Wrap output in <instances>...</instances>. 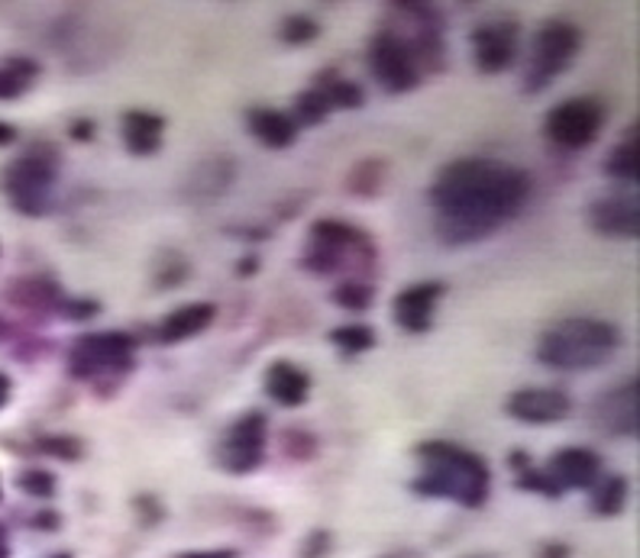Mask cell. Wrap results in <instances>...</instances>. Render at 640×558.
I'll return each instance as SVG.
<instances>
[{
    "label": "cell",
    "instance_id": "obj_2",
    "mask_svg": "<svg viewBox=\"0 0 640 558\" xmlns=\"http://www.w3.org/2000/svg\"><path fill=\"white\" fill-rule=\"evenodd\" d=\"M421 471L414 478V491L437 500H453L460 507H482L492 491V471L482 456L460 442L427 439L414 449Z\"/></svg>",
    "mask_w": 640,
    "mask_h": 558
},
{
    "label": "cell",
    "instance_id": "obj_32",
    "mask_svg": "<svg viewBox=\"0 0 640 558\" xmlns=\"http://www.w3.org/2000/svg\"><path fill=\"white\" fill-rule=\"evenodd\" d=\"M17 488L23 494H30V497H42V500H49L52 494H56V478L49 475V471H23L20 478H17Z\"/></svg>",
    "mask_w": 640,
    "mask_h": 558
},
{
    "label": "cell",
    "instance_id": "obj_6",
    "mask_svg": "<svg viewBox=\"0 0 640 558\" xmlns=\"http://www.w3.org/2000/svg\"><path fill=\"white\" fill-rule=\"evenodd\" d=\"M56 181H59V152L49 142H39L30 152L17 156L0 171V191L10 207L23 217H46L56 203Z\"/></svg>",
    "mask_w": 640,
    "mask_h": 558
},
{
    "label": "cell",
    "instance_id": "obj_21",
    "mask_svg": "<svg viewBox=\"0 0 640 558\" xmlns=\"http://www.w3.org/2000/svg\"><path fill=\"white\" fill-rule=\"evenodd\" d=\"M217 320V307L214 303H185L178 310H171L169 317H163V323L156 329V339L163 346H178V342H188L195 336H201L204 329L214 327Z\"/></svg>",
    "mask_w": 640,
    "mask_h": 558
},
{
    "label": "cell",
    "instance_id": "obj_38",
    "mask_svg": "<svg viewBox=\"0 0 640 558\" xmlns=\"http://www.w3.org/2000/svg\"><path fill=\"white\" fill-rule=\"evenodd\" d=\"M17 136H20L17 127H10V123H3V120H0V149L13 146V142H17Z\"/></svg>",
    "mask_w": 640,
    "mask_h": 558
},
{
    "label": "cell",
    "instance_id": "obj_20",
    "mask_svg": "<svg viewBox=\"0 0 640 558\" xmlns=\"http://www.w3.org/2000/svg\"><path fill=\"white\" fill-rule=\"evenodd\" d=\"M246 130L256 142H263L266 149H292L298 142V123L288 110H275V107H253L246 110Z\"/></svg>",
    "mask_w": 640,
    "mask_h": 558
},
{
    "label": "cell",
    "instance_id": "obj_23",
    "mask_svg": "<svg viewBox=\"0 0 640 558\" xmlns=\"http://www.w3.org/2000/svg\"><path fill=\"white\" fill-rule=\"evenodd\" d=\"M638 156H640V146H638V127H631V132H624V139L608 152L605 159V171L608 178H614V181H621V185H638Z\"/></svg>",
    "mask_w": 640,
    "mask_h": 558
},
{
    "label": "cell",
    "instance_id": "obj_37",
    "mask_svg": "<svg viewBox=\"0 0 640 558\" xmlns=\"http://www.w3.org/2000/svg\"><path fill=\"white\" fill-rule=\"evenodd\" d=\"M256 268H259V259H256V256H246V259L236 262V275L249 278V275H256Z\"/></svg>",
    "mask_w": 640,
    "mask_h": 558
},
{
    "label": "cell",
    "instance_id": "obj_33",
    "mask_svg": "<svg viewBox=\"0 0 640 558\" xmlns=\"http://www.w3.org/2000/svg\"><path fill=\"white\" fill-rule=\"evenodd\" d=\"M282 442H285V452L295 456V459H311V456L317 452V439L302 427L288 429V432L282 436Z\"/></svg>",
    "mask_w": 640,
    "mask_h": 558
},
{
    "label": "cell",
    "instance_id": "obj_39",
    "mask_svg": "<svg viewBox=\"0 0 640 558\" xmlns=\"http://www.w3.org/2000/svg\"><path fill=\"white\" fill-rule=\"evenodd\" d=\"M10 395H13V381H10V375L0 371V410L10 403Z\"/></svg>",
    "mask_w": 640,
    "mask_h": 558
},
{
    "label": "cell",
    "instance_id": "obj_26",
    "mask_svg": "<svg viewBox=\"0 0 640 558\" xmlns=\"http://www.w3.org/2000/svg\"><path fill=\"white\" fill-rule=\"evenodd\" d=\"M628 478H621V475H608V478H599L595 485H592V510L595 514H602V517H614V514H621L624 510V504H628Z\"/></svg>",
    "mask_w": 640,
    "mask_h": 558
},
{
    "label": "cell",
    "instance_id": "obj_41",
    "mask_svg": "<svg viewBox=\"0 0 640 558\" xmlns=\"http://www.w3.org/2000/svg\"><path fill=\"white\" fill-rule=\"evenodd\" d=\"M0 558H10L7 556V539H3V529H0Z\"/></svg>",
    "mask_w": 640,
    "mask_h": 558
},
{
    "label": "cell",
    "instance_id": "obj_34",
    "mask_svg": "<svg viewBox=\"0 0 640 558\" xmlns=\"http://www.w3.org/2000/svg\"><path fill=\"white\" fill-rule=\"evenodd\" d=\"M98 313H101V303L91 297H66V303H62V317L71 323H88Z\"/></svg>",
    "mask_w": 640,
    "mask_h": 558
},
{
    "label": "cell",
    "instance_id": "obj_13",
    "mask_svg": "<svg viewBox=\"0 0 640 558\" xmlns=\"http://www.w3.org/2000/svg\"><path fill=\"white\" fill-rule=\"evenodd\" d=\"M505 413L528 427H550L573 413V400L560 388H521L505 400Z\"/></svg>",
    "mask_w": 640,
    "mask_h": 558
},
{
    "label": "cell",
    "instance_id": "obj_36",
    "mask_svg": "<svg viewBox=\"0 0 640 558\" xmlns=\"http://www.w3.org/2000/svg\"><path fill=\"white\" fill-rule=\"evenodd\" d=\"M68 136L75 139V142H91L95 139V120H75L71 127H68Z\"/></svg>",
    "mask_w": 640,
    "mask_h": 558
},
{
    "label": "cell",
    "instance_id": "obj_9",
    "mask_svg": "<svg viewBox=\"0 0 640 558\" xmlns=\"http://www.w3.org/2000/svg\"><path fill=\"white\" fill-rule=\"evenodd\" d=\"M266 442H269V417L259 410L243 413L230 427L224 429V436L214 446V459L217 468H224L227 475H253L263 461H266Z\"/></svg>",
    "mask_w": 640,
    "mask_h": 558
},
{
    "label": "cell",
    "instance_id": "obj_14",
    "mask_svg": "<svg viewBox=\"0 0 640 558\" xmlns=\"http://www.w3.org/2000/svg\"><path fill=\"white\" fill-rule=\"evenodd\" d=\"M547 478L553 488L563 491H589L602 478V456L585 449V446H570L560 449L553 459L547 461Z\"/></svg>",
    "mask_w": 640,
    "mask_h": 558
},
{
    "label": "cell",
    "instance_id": "obj_8",
    "mask_svg": "<svg viewBox=\"0 0 640 558\" xmlns=\"http://www.w3.org/2000/svg\"><path fill=\"white\" fill-rule=\"evenodd\" d=\"M608 123V110L602 100L595 98H570L557 103L547 120H543V136L550 146L563 152H582L589 149Z\"/></svg>",
    "mask_w": 640,
    "mask_h": 558
},
{
    "label": "cell",
    "instance_id": "obj_30",
    "mask_svg": "<svg viewBox=\"0 0 640 558\" xmlns=\"http://www.w3.org/2000/svg\"><path fill=\"white\" fill-rule=\"evenodd\" d=\"M33 449L42 452V456H52V459L62 461H78L85 456V442L78 436H39Z\"/></svg>",
    "mask_w": 640,
    "mask_h": 558
},
{
    "label": "cell",
    "instance_id": "obj_22",
    "mask_svg": "<svg viewBox=\"0 0 640 558\" xmlns=\"http://www.w3.org/2000/svg\"><path fill=\"white\" fill-rule=\"evenodd\" d=\"M314 88H321V91L327 94V100H331L334 110H360V107L366 103V91H363L356 81L343 78V74L334 71V68L321 71L317 81H314Z\"/></svg>",
    "mask_w": 640,
    "mask_h": 558
},
{
    "label": "cell",
    "instance_id": "obj_25",
    "mask_svg": "<svg viewBox=\"0 0 640 558\" xmlns=\"http://www.w3.org/2000/svg\"><path fill=\"white\" fill-rule=\"evenodd\" d=\"M385 178H388V162L385 159H363V162L349 168L343 185H346V191L353 198H375L382 191Z\"/></svg>",
    "mask_w": 640,
    "mask_h": 558
},
{
    "label": "cell",
    "instance_id": "obj_17",
    "mask_svg": "<svg viewBox=\"0 0 640 558\" xmlns=\"http://www.w3.org/2000/svg\"><path fill=\"white\" fill-rule=\"evenodd\" d=\"M7 297H10V303H17L20 310L36 313V317H56V313L62 317V303H66V291L46 275H27V278L10 281Z\"/></svg>",
    "mask_w": 640,
    "mask_h": 558
},
{
    "label": "cell",
    "instance_id": "obj_42",
    "mask_svg": "<svg viewBox=\"0 0 640 558\" xmlns=\"http://www.w3.org/2000/svg\"><path fill=\"white\" fill-rule=\"evenodd\" d=\"M46 558H71L68 552H52V556H46Z\"/></svg>",
    "mask_w": 640,
    "mask_h": 558
},
{
    "label": "cell",
    "instance_id": "obj_18",
    "mask_svg": "<svg viewBox=\"0 0 640 558\" xmlns=\"http://www.w3.org/2000/svg\"><path fill=\"white\" fill-rule=\"evenodd\" d=\"M263 391L269 400H275L278 407H304L311 397V375L304 371L302 365L288 359H275L263 375Z\"/></svg>",
    "mask_w": 640,
    "mask_h": 558
},
{
    "label": "cell",
    "instance_id": "obj_5",
    "mask_svg": "<svg viewBox=\"0 0 640 558\" xmlns=\"http://www.w3.org/2000/svg\"><path fill=\"white\" fill-rule=\"evenodd\" d=\"M378 259L372 232L360 230L337 217L314 220L307 230L302 265L311 275H343V271H366Z\"/></svg>",
    "mask_w": 640,
    "mask_h": 558
},
{
    "label": "cell",
    "instance_id": "obj_28",
    "mask_svg": "<svg viewBox=\"0 0 640 558\" xmlns=\"http://www.w3.org/2000/svg\"><path fill=\"white\" fill-rule=\"evenodd\" d=\"M295 117L298 127H317V123H327V117L334 113L331 100L321 88H307L295 98V110H288Z\"/></svg>",
    "mask_w": 640,
    "mask_h": 558
},
{
    "label": "cell",
    "instance_id": "obj_16",
    "mask_svg": "<svg viewBox=\"0 0 640 558\" xmlns=\"http://www.w3.org/2000/svg\"><path fill=\"white\" fill-rule=\"evenodd\" d=\"M595 420L611 432V436H638L640 427V381L631 378L628 385L608 391L595 403Z\"/></svg>",
    "mask_w": 640,
    "mask_h": 558
},
{
    "label": "cell",
    "instance_id": "obj_27",
    "mask_svg": "<svg viewBox=\"0 0 640 558\" xmlns=\"http://www.w3.org/2000/svg\"><path fill=\"white\" fill-rule=\"evenodd\" d=\"M334 346H337L339 352H346V356H363V352H372L375 349V342H378V336H375V329L370 323H343V327L331 329V336H327Z\"/></svg>",
    "mask_w": 640,
    "mask_h": 558
},
{
    "label": "cell",
    "instance_id": "obj_40",
    "mask_svg": "<svg viewBox=\"0 0 640 558\" xmlns=\"http://www.w3.org/2000/svg\"><path fill=\"white\" fill-rule=\"evenodd\" d=\"M178 558H239L230 549H217V552H185V556Z\"/></svg>",
    "mask_w": 640,
    "mask_h": 558
},
{
    "label": "cell",
    "instance_id": "obj_35",
    "mask_svg": "<svg viewBox=\"0 0 640 558\" xmlns=\"http://www.w3.org/2000/svg\"><path fill=\"white\" fill-rule=\"evenodd\" d=\"M514 485H518L521 491H538L543 494V497H560V491L553 488V481L547 478V471H534L531 465L518 471V481H514Z\"/></svg>",
    "mask_w": 640,
    "mask_h": 558
},
{
    "label": "cell",
    "instance_id": "obj_3",
    "mask_svg": "<svg viewBox=\"0 0 640 558\" xmlns=\"http://www.w3.org/2000/svg\"><path fill=\"white\" fill-rule=\"evenodd\" d=\"M621 349V329L595 317L560 320L540 332L538 361L557 371L602 368Z\"/></svg>",
    "mask_w": 640,
    "mask_h": 558
},
{
    "label": "cell",
    "instance_id": "obj_24",
    "mask_svg": "<svg viewBox=\"0 0 640 558\" xmlns=\"http://www.w3.org/2000/svg\"><path fill=\"white\" fill-rule=\"evenodd\" d=\"M39 81V66L33 59H3L0 62V100L23 98Z\"/></svg>",
    "mask_w": 640,
    "mask_h": 558
},
{
    "label": "cell",
    "instance_id": "obj_10",
    "mask_svg": "<svg viewBox=\"0 0 640 558\" xmlns=\"http://www.w3.org/2000/svg\"><path fill=\"white\" fill-rule=\"evenodd\" d=\"M370 71L372 78L392 94H407L424 81L405 39L392 30H382L370 39Z\"/></svg>",
    "mask_w": 640,
    "mask_h": 558
},
{
    "label": "cell",
    "instance_id": "obj_43",
    "mask_svg": "<svg viewBox=\"0 0 640 558\" xmlns=\"http://www.w3.org/2000/svg\"><path fill=\"white\" fill-rule=\"evenodd\" d=\"M3 332H7V329H3V320H0V339H3Z\"/></svg>",
    "mask_w": 640,
    "mask_h": 558
},
{
    "label": "cell",
    "instance_id": "obj_12",
    "mask_svg": "<svg viewBox=\"0 0 640 558\" xmlns=\"http://www.w3.org/2000/svg\"><path fill=\"white\" fill-rule=\"evenodd\" d=\"M589 227L605 239H638L640 236V203L628 191H608L585 207Z\"/></svg>",
    "mask_w": 640,
    "mask_h": 558
},
{
    "label": "cell",
    "instance_id": "obj_15",
    "mask_svg": "<svg viewBox=\"0 0 640 558\" xmlns=\"http://www.w3.org/2000/svg\"><path fill=\"white\" fill-rule=\"evenodd\" d=\"M443 295H446L443 281H417V285L405 288L402 295L395 297V303H392L395 323L405 332H411V336L431 332L434 329V313H437V303Z\"/></svg>",
    "mask_w": 640,
    "mask_h": 558
},
{
    "label": "cell",
    "instance_id": "obj_11",
    "mask_svg": "<svg viewBox=\"0 0 640 558\" xmlns=\"http://www.w3.org/2000/svg\"><path fill=\"white\" fill-rule=\"evenodd\" d=\"M521 52V27L514 20H492L475 27L472 33V59L482 74H502L514 66Z\"/></svg>",
    "mask_w": 640,
    "mask_h": 558
},
{
    "label": "cell",
    "instance_id": "obj_4",
    "mask_svg": "<svg viewBox=\"0 0 640 558\" xmlns=\"http://www.w3.org/2000/svg\"><path fill=\"white\" fill-rule=\"evenodd\" d=\"M136 339L124 329L85 332L68 349V375L98 397H114L136 371Z\"/></svg>",
    "mask_w": 640,
    "mask_h": 558
},
{
    "label": "cell",
    "instance_id": "obj_1",
    "mask_svg": "<svg viewBox=\"0 0 640 558\" xmlns=\"http://www.w3.org/2000/svg\"><path fill=\"white\" fill-rule=\"evenodd\" d=\"M534 181L524 168L499 159H456L443 165L431 185L443 246H475L508 227L531 200Z\"/></svg>",
    "mask_w": 640,
    "mask_h": 558
},
{
    "label": "cell",
    "instance_id": "obj_29",
    "mask_svg": "<svg viewBox=\"0 0 640 558\" xmlns=\"http://www.w3.org/2000/svg\"><path fill=\"white\" fill-rule=\"evenodd\" d=\"M334 303L343 310H353V313H363L375 303V288L363 278H346L343 285L334 288Z\"/></svg>",
    "mask_w": 640,
    "mask_h": 558
},
{
    "label": "cell",
    "instance_id": "obj_7",
    "mask_svg": "<svg viewBox=\"0 0 640 558\" xmlns=\"http://www.w3.org/2000/svg\"><path fill=\"white\" fill-rule=\"evenodd\" d=\"M579 52H582V30L570 20H547L531 42L521 88L528 94L547 91L567 68L573 66Z\"/></svg>",
    "mask_w": 640,
    "mask_h": 558
},
{
    "label": "cell",
    "instance_id": "obj_19",
    "mask_svg": "<svg viewBox=\"0 0 640 558\" xmlns=\"http://www.w3.org/2000/svg\"><path fill=\"white\" fill-rule=\"evenodd\" d=\"M120 139L136 159L156 156L166 139V117L152 110H127L120 120Z\"/></svg>",
    "mask_w": 640,
    "mask_h": 558
},
{
    "label": "cell",
    "instance_id": "obj_31",
    "mask_svg": "<svg viewBox=\"0 0 640 558\" xmlns=\"http://www.w3.org/2000/svg\"><path fill=\"white\" fill-rule=\"evenodd\" d=\"M278 33H282V42H288V46H311L321 36V23L307 13H292L282 20Z\"/></svg>",
    "mask_w": 640,
    "mask_h": 558
}]
</instances>
